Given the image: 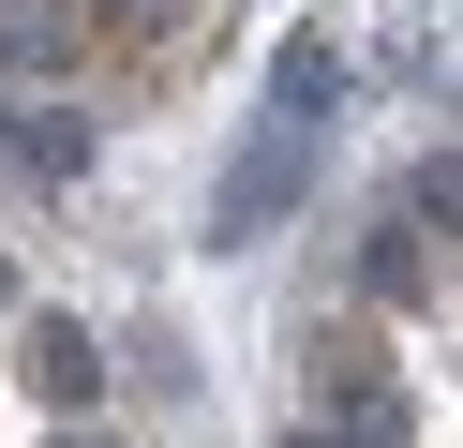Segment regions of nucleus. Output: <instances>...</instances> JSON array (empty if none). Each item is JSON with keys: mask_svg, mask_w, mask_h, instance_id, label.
<instances>
[{"mask_svg": "<svg viewBox=\"0 0 463 448\" xmlns=\"http://www.w3.org/2000/svg\"><path fill=\"white\" fill-rule=\"evenodd\" d=\"M105 374H120V358H105V344H90L75 314H31V329H15V388H31V404L61 418V434H75V418L105 404Z\"/></svg>", "mask_w": 463, "mask_h": 448, "instance_id": "nucleus-2", "label": "nucleus"}, {"mask_svg": "<svg viewBox=\"0 0 463 448\" xmlns=\"http://www.w3.org/2000/svg\"><path fill=\"white\" fill-rule=\"evenodd\" d=\"M0 149H15V179H75L90 165V119L75 105H0Z\"/></svg>", "mask_w": 463, "mask_h": 448, "instance_id": "nucleus-4", "label": "nucleus"}, {"mask_svg": "<svg viewBox=\"0 0 463 448\" xmlns=\"http://www.w3.org/2000/svg\"><path fill=\"white\" fill-rule=\"evenodd\" d=\"M433 269H449V239H419V224H403V209H389V224H373V239H359V284L389 299V314H419V299H433Z\"/></svg>", "mask_w": 463, "mask_h": 448, "instance_id": "nucleus-3", "label": "nucleus"}, {"mask_svg": "<svg viewBox=\"0 0 463 448\" xmlns=\"http://www.w3.org/2000/svg\"><path fill=\"white\" fill-rule=\"evenodd\" d=\"M314 165H329V119H254L240 165H224V195H210V254H254V239L314 195Z\"/></svg>", "mask_w": 463, "mask_h": 448, "instance_id": "nucleus-1", "label": "nucleus"}, {"mask_svg": "<svg viewBox=\"0 0 463 448\" xmlns=\"http://www.w3.org/2000/svg\"><path fill=\"white\" fill-rule=\"evenodd\" d=\"M284 448H329V434H314V418H299V434H284Z\"/></svg>", "mask_w": 463, "mask_h": 448, "instance_id": "nucleus-11", "label": "nucleus"}, {"mask_svg": "<svg viewBox=\"0 0 463 448\" xmlns=\"http://www.w3.org/2000/svg\"><path fill=\"white\" fill-rule=\"evenodd\" d=\"M45 448H105V434H90V418H75V434H45Z\"/></svg>", "mask_w": 463, "mask_h": 448, "instance_id": "nucleus-9", "label": "nucleus"}, {"mask_svg": "<svg viewBox=\"0 0 463 448\" xmlns=\"http://www.w3.org/2000/svg\"><path fill=\"white\" fill-rule=\"evenodd\" d=\"M329 105H344V45L284 30V45H269V119H329Z\"/></svg>", "mask_w": 463, "mask_h": 448, "instance_id": "nucleus-5", "label": "nucleus"}, {"mask_svg": "<svg viewBox=\"0 0 463 448\" xmlns=\"http://www.w3.org/2000/svg\"><path fill=\"white\" fill-rule=\"evenodd\" d=\"M0 314H15V254H0Z\"/></svg>", "mask_w": 463, "mask_h": 448, "instance_id": "nucleus-10", "label": "nucleus"}, {"mask_svg": "<svg viewBox=\"0 0 463 448\" xmlns=\"http://www.w3.org/2000/svg\"><path fill=\"white\" fill-rule=\"evenodd\" d=\"M90 15H120V30H150V15H180V0H90Z\"/></svg>", "mask_w": 463, "mask_h": 448, "instance_id": "nucleus-8", "label": "nucleus"}, {"mask_svg": "<svg viewBox=\"0 0 463 448\" xmlns=\"http://www.w3.org/2000/svg\"><path fill=\"white\" fill-rule=\"evenodd\" d=\"M61 60H75V30L45 0H0V75H61Z\"/></svg>", "mask_w": 463, "mask_h": 448, "instance_id": "nucleus-6", "label": "nucleus"}, {"mask_svg": "<svg viewBox=\"0 0 463 448\" xmlns=\"http://www.w3.org/2000/svg\"><path fill=\"white\" fill-rule=\"evenodd\" d=\"M389 209H403V224H419V239H449V209H463V165H449V149H419Z\"/></svg>", "mask_w": 463, "mask_h": 448, "instance_id": "nucleus-7", "label": "nucleus"}]
</instances>
